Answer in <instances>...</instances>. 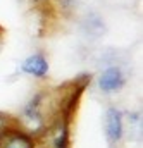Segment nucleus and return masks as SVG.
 <instances>
[{"mask_svg": "<svg viewBox=\"0 0 143 148\" xmlns=\"http://www.w3.org/2000/svg\"><path fill=\"white\" fill-rule=\"evenodd\" d=\"M69 147V129L67 122H55L54 127L47 129L41 138V148H67Z\"/></svg>", "mask_w": 143, "mask_h": 148, "instance_id": "nucleus-1", "label": "nucleus"}, {"mask_svg": "<svg viewBox=\"0 0 143 148\" xmlns=\"http://www.w3.org/2000/svg\"><path fill=\"white\" fill-rule=\"evenodd\" d=\"M105 134L110 143H117L122 136V114L117 109H109L105 114Z\"/></svg>", "mask_w": 143, "mask_h": 148, "instance_id": "nucleus-2", "label": "nucleus"}, {"mask_svg": "<svg viewBox=\"0 0 143 148\" xmlns=\"http://www.w3.org/2000/svg\"><path fill=\"white\" fill-rule=\"evenodd\" d=\"M124 84V74L119 67H109L104 71V74L98 79V86L105 93H114L119 91Z\"/></svg>", "mask_w": 143, "mask_h": 148, "instance_id": "nucleus-3", "label": "nucleus"}, {"mask_svg": "<svg viewBox=\"0 0 143 148\" xmlns=\"http://www.w3.org/2000/svg\"><path fill=\"white\" fill-rule=\"evenodd\" d=\"M23 71L26 74H31L36 77H43L48 73V62L43 55H31L23 62Z\"/></svg>", "mask_w": 143, "mask_h": 148, "instance_id": "nucleus-4", "label": "nucleus"}, {"mask_svg": "<svg viewBox=\"0 0 143 148\" xmlns=\"http://www.w3.org/2000/svg\"><path fill=\"white\" fill-rule=\"evenodd\" d=\"M33 138L24 133H12L3 140V148H33Z\"/></svg>", "mask_w": 143, "mask_h": 148, "instance_id": "nucleus-5", "label": "nucleus"}, {"mask_svg": "<svg viewBox=\"0 0 143 148\" xmlns=\"http://www.w3.org/2000/svg\"><path fill=\"white\" fill-rule=\"evenodd\" d=\"M2 127H3V126H2V119H0V136L3 134V129H2Z\"/></svg>", "mask_w": 143, "mask_h": 148, "instance_id": "nucleus-6", "label": "nucleus"}]
</instances>
